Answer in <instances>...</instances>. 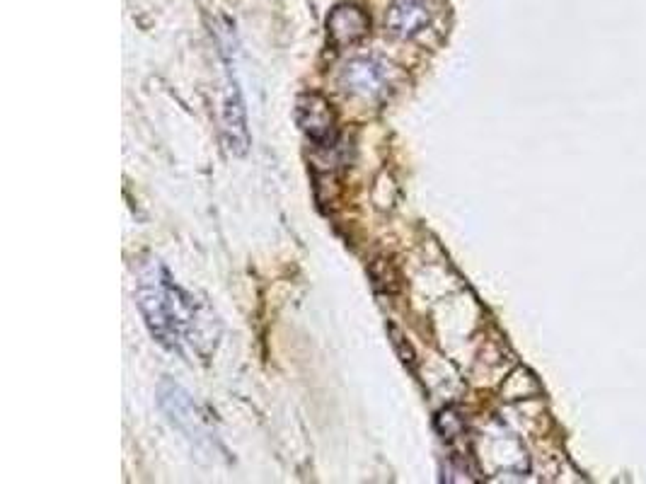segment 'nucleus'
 <instances>
[{"mask_svg":"<svg viewBox=\"0 0 646 484\" xmlns=\"http://www.w3.org/2000/svg\"><path fill=\"white\" fill-rule=\"evenodd\" d=\"M138 308L155 342L187 361L206 363L218 347V315L194 293L172 279L170 272L151 259L138 274Z\"/></svg>","mask_w":646,"mask_h":484,"instance_id":"nucleus-1","label":"nucleus"},{"mask_svg":"<svg viewBox=\"0 0 646 484\" xmlns=\"http://www.w3.org/2000/svg\"><path fill=\"white\" fill-rule=\"evenodd\" d=\"M339 85L359 100H383L390 90V71L383 61L373 56H359L342 68Z\"/></svg>","mask_w":646,"mask_h":484,"instance_id":"nucleus-2","label":"nucleus"},{"mask_svg":"<svg viewBox=\"0 0 646 484\" xmlns=\"http://www.w3.org/2000/svg\"><path fill=\"white\" fill-rule=\"evenodd\" d=\"M296 121L315 146H332L337 141V114L330 102L317 92L301 95L296 102Z\"/></svg>","mask_w":646,"mask_h":484,"instance_id":"nucleus-3","label":"nucleus"},{"mask_svg":"<svg viewBox=\"0 0 646 484\" xmlns=\"http://www.w3.org/2000/svg\"><path fill=\"white\" fill-rule=\"evenodd\" d=\"M327 34L337 46H354L368 34V17L356 5H337L327 17Z\"/></svg>","mask_w":646,"mask_h":484,"instance_id":"nucleus-4","label":"nucleus"},{"mask_svg":"<svg viewBox=\"0 0 646 484\" xmlns=\"http://www.w3.org/2000/svg\"><path fill=\"white\" fill-rule=\"evenodd\" d=\"M431 25V10L424 0H397L388 15V27L395 37L414 39Z\"/></svg>","mask_w":646,"mask_h":484,"instance_id":"nucleus-5","label":"nucleus"},{"mask_svg":"<svg viewBox=\"0 0 646 484\" xmlns=\"http://www.w3.org/2000/svg\"><path fill=\"white\" fill-rule=\"evenodd\" d=\"M390 337H392V347L397 349V354H400L402 363H405V366H409V368L417 366V356H414L412 347H409L407 339L402 337V334H400V330H397V327H390Z\"/></svg>","mask_w":646,"mask_h":484,"instance_id":"nucleus-6","label":"nucleus"}]
</instances>
